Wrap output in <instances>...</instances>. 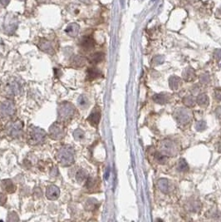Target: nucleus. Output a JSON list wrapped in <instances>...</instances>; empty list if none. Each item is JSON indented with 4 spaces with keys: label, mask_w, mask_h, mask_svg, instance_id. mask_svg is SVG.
Masks as SVG:
<instances>
[{
    "label": "nucleus",
    "mask_w": 221,
    "mask_h": 222,
    "mask_svg": "<svg viewBox=\"0 0 221 222\" xmlns=\"http://www.w3.org/2000/svg\"><path fill=\"white\" fill-rule=\"evenodd\" d=\"M58 160L62 166H70L74 161V150L71 146H62L58 153Z\"/></svg>",
    "instance_id": "1"
},
{
    "label": "nucleus",
    "mask_w": 221,
    "mask_h": 222,
    "mask_svg": "<svg viewBox=\"0 0 221 222\" xmlns=\"http://www.w3.org/2000/svg\"><path fill=\"white\" fill-rule=\"evenodd\" d=\"M74 107L69 103H62L60 104L58 108V116L60 120L62 121H67L70 119L74 114Z\"/></svg>",
    "instance_id": "2"
},
{
    "label": "nucleus",
    "mask_w": 221,
    "mask_h": 222,
    "mask_svg": "<svg viewBox=\"0 0 221 222\" xmlns=\"http://www.w3.org/2000/svg\"><path fill=\"white\" fill-rule=\"evenodd\" d=\"M46 132L39 127H32L30 130V141L32 144H39L45 140Z\"/></svg>",
    "instance_id": "3"
},
{
    "label": "nucleus",
    "mask_w": 221,
    "mask_h": 222,
    "mask_svg": "<svg viewBox=\"0 0 221 222\" xmlns=\"http://www.w3.org/2000/svg\"><path fill=\"white\" fill-rule=\"evenodd\" d=\"M49 133H50V136L53 139L58 140V139H61V138L63 137L64 130H63V127L58 122H55L50 126Z\"/></svg>",
    "instance_id": "4"
},
{
    "label": "nucleus",
    "mask_w": 221,
    "mask_h": 222,
    "mask_svg": "<svg viewBox=\"0 0 221 222\" xmlns=\"http://www.w3.org/2000/svg\"><path fill=\"white\" fill-rule=\"evenodd\" d=\"M14 105L9 101H5L0 104V114L4 117H8L14 113Z\"/></svg>",
    "instance_id": "5"
},
{
    "label": "nucleus",
    "mask_w": 221,
    "mask_h": 222,
    "mask_svg": "<svg viewBox=\"0 0 221 222\" xmlns=\"http://www.w3.org/2000/svg\"><path fill=\"white\" fill-rule=\"evenodd\" d=\"M22 131V125L19 122H16L14 123H12L8 127V134L13 137H18L21 135Z\"/></svg>",
    "instance_id": "6"
},
{
    "label": "nucleus",
    "mask_w": 221,
    "mask_h": 222,
    "mask_svg": "<svg viewBox=\"0 0 221 222\" xmlns=\"http://www.w3.org/2000/svg\"><path fill=\"white\" fill-rule=\"evenodd\" d=\"M60 195V190L56 185H49L46 190V195L49 200H56Z\"/></svg>",
    "instance_id": "7"
},
{
    "label": "nucleus",
    "mask_w": 221,
    "mask_h": 222,
    "mask_svg": "<svg viewBox=\"0 0 221 222\" xmlns=\"http://www.w3.org/2000/svg\"><path fill=\"white\" fill-rule=\"evenodd\" d=\"M20 89H21V87H20V84L18 83V81H10L8 86H7V92H8L11 95H13V96H16L18 95L19 92H20Z\"/></svg>",
    "instance_id": "8"
},
{
    "label": "nucleus",
    "mask_w": 221,
    "mask_h": 222,
    "mask_svg": "<svg viewBox=\"0 0 221 222\" xmlns=\"http://www.w3.org/2000/svg\"><path fill=\"white\" fill-rule=\"evenodd\" d=\"M79 25L76 24L75 22H72L67 25V27L65 29V33L67 35H69L70 37H76L78 33H79Z\"/></svg>",
    "instance_id": "9"
},
{
    "label": "nucleus",
    "mask_w": 221,
    "mask_h": 222,
    "mask_svg": "<svg viewBox=\"0 0 221 222\" xmlns=\"http://www.w3.org/2000/svg\"><path fill=\"white\" fill-rule=\"evenodd\" d=\"M13 17H12V18L8 19V18H7L5 21V32L8 33H13L15 31V29L17 28V26H18V23H17L16 19H13Z\"/></svg>",
    "instance_id": "10"
},
{
    "label": "nucleus",
    "mask_w": 221,
    "mask_h": 222,
    "mask_svg": "<svg viewBox=\"0 0 221 222\" xmlns=\"http://www.w3.org/2000/svg\"><path fill=\"white\" fill-rule=\"evenodd\" d=\"M1 186L2 188L5 191H7L8 193H13L16 190V186L14 185V184L13 183V181L8 179V180H4L2 181V184H1Z\"/></svg>",
    "instance_id": "11"
},
{
    "label": "nucleus",
    "mask_w": 221,
    "mask_h": 222,
    "mask_svg": "<svg viewBox=\"0 0 221 222\" xmlns=\"http://www.w3.org/2000/svg\"><path fill=\"white\" fill-rule=\"evenodd\" d=\"M38 46H39V48L43 52H45V53H53V48L51 43L48 40H45V39L41 40Z\"/></svg>",
    "instance_id": "12"
},
{
    "label": "nucleus",
    "mask_w": 221,
    "mask_h": 222,
    "mask_svg": "<svg viewBox=\"0 0 221 222\" xmlns=\"http://www.w3.org/2000/svg\"><path fill=\"white\" fill-rule=\"evenodd\" d=\"M81 45L83 48L86 49V50H90V49L93 48L95 43H94L93 38L89 37V36H86V37H83L81 38Z\"/></svg>",
    "instance_id": "13"
},
{
    "label": "nucleus",
    "mask_w": 221,
    "mask_h": 222,
    "mask_svg": "<svg viewBox=\"0 0 221 222\" xmlns=\"http://www.w3.org/2000/svg\"><path fill=\"white\" fill-rule=\"evenodd\" d=\"M176 119L178 120L181 123H186L189 120V116L187 112L184 111V110H180L177 112L176 116H175Z\"/></svg>",
    "instance_id": "14"
},
{
    "label": "nucleus",
    "mask_w": 221,
    "mask_h": 222,
    "mask_svg": "<svg viewBox=\"0 0 221 222\" xmlns=\"http://www.w3.org/2000/svg\"><path fill=\"white\" fill-rule=\"evenodd\" d=\"M100 118H101V114L100 112L98 111H94L93 112L91 113V115L88 117V121L90 122V123L93 126H97L99 122H100Z\"/></svg>",
    "instance_id": "15"
},
{
    "label": "nucleus",
    "mask_w": 221,
    "mask_h": 222,
    "mask_svg": "<svg viewBox=\"0 0 221 222\" xmlns=\"http://www.w3.org/2000/svg\"><path fill=\"white\" fill-rule=\"evenodd\" d=\"M100 75H101V72L97 68H89L87 70V78L89 80H93L98 77Z\"/></svg>",
    "instance_id": "16"
},
{
    "label": "nucleus",
    "mask_w": 221,
    "mask_h": 222,
    "mask_svg": "<svg viewBox=\"0 0 221 222\" xmlns=\"http://www.w3.org/2000/svg\"><path fill=\"white\" fill-rule=\"evenodd\" d=\"M158 185H159V187L160 189L163 192H168L169 190V182H168L167 180L166 179H161L158 182Z\"/></svg>",
    "instance_id": "17"
},
{
    "label": "nucleus",
    "mask_w": 221,
    "mask_h": 222,
    "mask_svg": "<svg viewBox=\"0 0 221 222\" xmlns=\"http://www.w3.org/2000/svg\"><path fill=\"white\" fill-rule=\"evenodd\" d=\"M180 79L177 77L174 76L172 77L170 79V86L172 88L173 90L175 89H177L180 85Z\"/></svg>",
    "instance_id": "18"
},
{
    "label": "nucleus",
    "mask_w": 221,
    "mask_h": 222,
    "mask_svg": "<svg viewBox=\"0 0 221 222\" xmlns=\"http://www.w3.org/2000/svg\"><path fill=\"white\" fill-rule=\"evenodd\" d=\"M76 180H77V181L78 182H82V181H84L86 178V171H84V170H79L78 171H77V173H76Z\"/></svg>",
    "instance_id": "19"
},
{
    "label": "nucleus",
    "mask_w": 221,
    "mask_h": 222,
    "mask_svg": "<svg viewBox=\"0 0 221 222\" xmlns=\"http://www.w3.org/2000/svg\"><path fill=\"white\" fill-rule=\"evenodd\" d=\"M104 58V54L102 53H97L92 57V63H98L102 62Z\"/></svg>",
    "instance_id": "20"
},
{
    "label": "nucleus",
    "mask_w": 221,
    "mask_h": 222,
    "mask_svg": "<svg viewBox=\"0 0 221 222\" xmlns=\"http://www.w3.org/2000/svg\"><path fill=\"white\" fill-rule=\"evenodd\" d=\"M73 136H74V138L76 139V140H81V139H82L84 137V132L81 129H76L74 131Z\"/></svg>",
    "instance_id": "21"
},
{
    "label": "nucleus",
    "mask_w": 221,
    "mask_h": 222,
    "mask_svg": "<svg viewBox=\"0 0 221 222\" xmlns=\"http://www.w3.org/2000/svg\"><path fill=\"white\" fill-rule=\"evenodd\" d=\"M197 102L200 105H204V104H206L208 103V98L206 97V95L205 94H202V95H200L198 98H197Z\"/></svg>",
    "instance_id": "22"
},
{
    "label": "nucleus",
    "mask_w": 221,
    "mask_h": 222,
    "mask_svg": "<svg viewBox=\"0 0 221 222\" xmlns=\"http://www.w3.org/2000/svg\"><path fill=\"white\" fill-rule=\"evenodd\" d=\"M78 104L81 107H86V105L88 104V100L85 96H81L80 98H78Z\"/></svg>",
    "instance_id": "23"
},
{
    "label": "nucleus",
    "mask_w": 221,
    "mask_h": 222,
    "mask_svg": "<svg viewBox=\"0 0 221 222\" xmlns=\"http://www.w3.org/2000/svg\"><path fill=\"white\" fill-rule=\"evenodd\" d=\"M178 168L180 171H187V169H188V165L186 164V162H185L184 160H181V161H180V162H179Z\"/></svg>",
    "instance_id": "24"
},
{
    "label": "nucleus",
    "mask_w": 221,
    "mask_h": 222,
    "mask_svg": "<svg viewBox=\"0 0 221 222\" xmlns=\"http://www.w3.org/2000/svg\"><path fill=\"white\" fill-rule=\"evenodd\" d=\"M154 100L158 103H166V98H164L163 95H156L154 97Z\"/></svg>",
    "instance_id": "25"
},
{
    "label": "nucleus",
    "mask_w": 221,
    "mask_h": 222,
    "mask_svg": "<svg viewBox=\"0 0 221 222\" xmlns=\"http://www.w3.org/2000/svg\"><path fill=\"white\" fill-rule=\"evenodd\" d=\"M156 159H157V161L161 163L165 162H166V157H165L164 155L161 154V153H157L156 154Z\"/></svg>",
    "instance_id": "26"
},
{
    "label": "nucleus",
    "mask_w": 221,
    "mask_h": 222,
    "mask_svg": "<svg viewBox=\"0 0 221 222\" xmlns=\"http://www.w3.org/2000/svg\"><path fill=\"white\" fill-rule=\"evenodd\" d=\"M6 200H7V197H6V195H4V194H2V193H0V206L4 205V203L6 202Z\"/></svg>",
    "instance_id": "27"
},
{
    "label": "nucleus",
    "mask_w": 221,
    "mask_h": 222,
    "mask_svg": "<svg viewBox=\"0 0 221 222\" xmlns=\"http://www.w3.org/2000/svg\"><path fill=\"white\" fill-rule=\"evenodd\" d=\"M215 98L218 100H221V88H217L215 90Z\"/></svg>",
    "instance_id": "28"
},
{
    "label": "nucleus",
    "mask_w": 221,
    "mask_h": 222,
    "mask_svg": "<svg viewBox=\"0 0 221 222\" xmlns=\"http://www.w3.org/2000/svg\"><path fill=\"white\" fill-rule=\"evenodd\" d=\"M10 0H0V3L1 4H3L4 6H7L8 4H9Z\"/></svg>",
    "instance_id": "29"
},
{
    "label": "nucleus",
    "mask_w": 221,
    "mask_h": 222,
    "mask_svg": "<svg viewBox=\"0 0 221 222\" xmlns=\"http://www.w3.org/2000/svg\"><path fill=\"white\" fill-rule=\"evenodd\" d=\"M80 1H81V2H86V0H80Z\"/></svg>",
    "instance_id": "30"
},
{
    "label": "nucleus",
    "mask_w": 221,
    "mask_h": 222,
    "mask_svg": "<svg viewBox=\"0 0 221 222\" xmlns=\"http://www.w3.org/2000/svg\"><path fill=\"white\" fill-rule=\"evenodd\" d=\"M19 1H24V0H19Z\"/></svg>",
    "instance_id": "31"
}]
</instances>
